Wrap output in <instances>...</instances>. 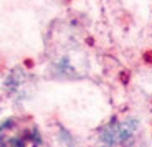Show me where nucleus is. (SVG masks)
I'll return each instance as SVG.
<instances>
[{"mask_svg":"<svg viewBox=\"0 0 152 147\" xmlns=\"http://www.w3.org/2000/svg\"><path fill=\"white\" fill-rule=\"evenodd\" d=\"M38 127L27 117H10L0 124V147H42Z\"/></svg>","mask_w":152,"mask_h":147,"instance_id":"obj_1","label":"nucleus"},{"mask_svg":"<svg viewBox=\"0 0 152 147\" xmlns=\"http://www.w3.org/2000/svg\"><path fill=\"white\" fill-rule=\"evenodd\" d=\"M137 131L136 121H113L103 129L101 140L106 147H129L134 134Z\"/></svg>","mask_w":152,"mask_h":147,"instance_id":"obj_2","label":"nucleus"}]
</instances>
